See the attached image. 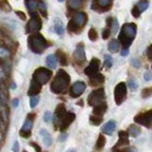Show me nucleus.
<instances>
[{
    "label": "nucleus",
    "mask_w": 152,
    "mask_h": 152,
    "mask_svg": "<svg viewBox=\"0 0 152 152\" xmlns=\"http://www.w3.org/2000/svg\"><path fill=\"white\" fill-rule=\"evenodd\" d=\"M70 82L69 73L64 69H59L50 84V90L55 94H63L66 91Z\"/></svg>",
    "instance_id": "1"
},
{
    "label": "nucleus",
    "mask_w": 152,
    "mask_h": 152,
    "mask_svg": "<svg viewBox=\"0 0 152 152\" xmlns=\"http://www.w3.org/2000/svg\"><path fill=\"white\" fill-rule=\"evenodd\" d=\"M137 33V26L135 23H126L123 25L120 33H119V42L121 43L123 48L128 49L133 40L135 39Z\"/></svg>",
    "instance_id": "2"
},
{
    "label": "nucleus",
    "mask_w": 152,
    "mask_h": 152,
    "mask_svg": "<svg viewBox=\"0 0 152 152\" xmlns=\"http://www.w3.org/2000/svg\"><path fill=\"white\" fill-rule=\"evenodd\" d=\"M28 47L33 53L41 54L49 47V44L44 36L36 32L28 37Z\"/></svg>",
    "instance_id": "3"
},
{
    "label": "nucleus",
    "mask_w": 152,
    "mask_h": 152,
    "mask_svg": "<svg viewBox=\"0 0 152 152\" xmlns=\"http://www.w3.org/2000/svg\"><path fill=\"white\" fill-rule=\"evenodd\" d=\"M88 21V15L84 12H76L68 24V30L73 33H79Z\"/></svg>",
    "instance_id": "4"
},
{
    "label": "nucleus",
    "mask_w": 152,
    "mask_h": 152,
    "mask_svg": "<svg viewBox=\"0 0 152 152\" xmlns=\"http://www.w3.org/2000/svg\"><path fill=\"white\" fill-rule=\"evenodd\" d=\"M51 76H52V71L50 69L46 68H38L33 72L31 81L39 84L40 86H43L49 82Z\"/></svg>",
    "instance_id": "5"
},
{
    "label": "nucleus",
    "mask_w": 152,
    "mask_h": 152,
    "mask_svg": "<svg viewBox=\"0 0 152 152\" xmlns=\"http://www.w3.org/2000/svg\"><path fill=\"white\" fill-rule=\"evenodd\" d=\"M42 28V20L36 12L31 14V18L26 26V32L32 34L38 32Z\"/></svg>",
    "instance_id": "6"
},
{
    "label": "nucleus",
    "mask_w": 152,
    "mask_h": 152,
    "mask_svg": "<svg viewBox=\"0 0 152 152\" xmlns=\"http://www.w3.org/2000/svg\"><path fill=\"white\" fill-rule=\"evenodd\" d=\"M106 100V93L103 88H100L93 90L88 97V104L90 107H95L104 102Z\"/></svg>",
    "instance_id": "7"
},
{
    "label": "nucleus",
    "mask_w": 152,
    "mask_h": 152,
    "mask_svg": "<svg viewBox=\"0 0 152 152\" xmlns=\"http://www.w3.org/2000/svg\"><path fill=\"white\" fill-rule=\"evenodd\" d=\"M127 96V88L126 83L120 82L116 85L114 88V101H115L117 106H120L126 101Z\"/></svg>",
    "instance_id": "8"
},
{
    "label": "nucleus",
    "mask_w": 152,
    "mask_h": 152,
    "mask_svg": "<svg viewBox=\"0 0 152 152\" xmlns=\"http://www.w3.org/2000/svg\"><path fill=\"white\" fill-rule=\"evenodd\" d=\"M134 122L146 128H152V108L149 110L141 112L134 117Z\"/></svg>",
    "instance_id": "9"
},
{
    "label": "nucleus",
    "mask_w": 152,
    "mask_h": 152,
    "mask_svg": "<svg viewBox=\"0 0 152 152\" xmlns=\"http://www.w3.org/2000/svg\"><path fill=\"white\" fill-rule=\"evenodd\" d=\"M113 0H93L91 9L97 12H104L112 8Z\"/></svg>",
    "instance_id": "10"
},
{
    "label": "nucleus",
    "mask_w": 152,
    "mask_h": 152,
    "mask_svg": "<svg viewBox=\"0 0 152 152\" xmlns=\"http://www.w3.org/2000/svg\"><path fill=\"white\" fill-rule=\"evenodd\" d=\"M75 114L72 113V112H69L66 111V113L65 114V115L62 117L58 122V126H59V129L61 131H64L66 130V128H68L70 125L71 123H72L74 120H75Z\"/></svg>",
    "instance_id": "11"
},
{
    "label": "nucleus",
    "mask_w": 152,
    "mask_h": 152,
    "mask_svg": "<svg viewBox=\"0 0 152 152\" xmlns=\"http://www.w3.org/2000/svg\"><path fill=\"white\" fill-rule=\"evenodd\" d=\"M100 65H101V62L97 58H92L91 61L89 62V65L85 69V74L88 76V77H92V76L96 75L99 73V69H100Z\"/></svg>",
    "instance_id": "12"
},
{
    "label": "nucleus",
    "mask_w": 152,
    "mask_h": 152,
    "mask_svg": "<svg viewBox=\"0 0 152 152\" xmlns=\"http://www.w3.org/2000/svg\"><path fill=\"white\" fill-rule=\"evenodd\" d=\"M35 115L34 114H28L25 123H24V125L21 128L20 132H19V134L20 136H22L23 138H28V136L31 135V129L32 127V122H33V119H34Z\"/></svg>",
    "instance_id": "13"
},
{
    "label": "nucleus",
    "mask_w": 152,
    "mask_h": 152,
    "mask_svg": "<svg viewBox=\"0 0 152 152\" xmlns=\"http://www.w3.org/2000/svg\"><path fill=\"white\" fill-rule=\"evenodd\" d=\"M85 90H86V84L82 82V81H77V82H75L71 86V88L69 89L70 96L73 98H77L85 92Z\"/></svg>",
    "instance_id": "14"
},
{
    "label": "nucleus",
    "mask_w": 152,
    "mask_h": 152,
    "mask_svg": "<svg viewBox=\"0 0 152 152\" xmlns=\"http://www.w3.org/2000/svg\"><path fill=\"white\" fill-rule=\"evenodd\" d=\"M73 59L75 61L76 64L82 65L85 63L86 61V52H85V48L82 43H80L79 45H77L76 49L73 52Z\"/></svg>",
    "instance_id": "15"
},
{
    "label": "nucleus",
    "mask_w": 152,
    "mask_h": 152,
    "mask_svg": "<svg viewBox=\"0 0 152 152\" xmlns=\"http://www.w3.org/2000/svg\"><path fill=\"white\" fill-rule=\"evenodd\" d=\"M128 133L127 131H120L119 132V140L117 142V144L115 147L119 146H124V145H129V141H128Z\"/></svg>",
    "instance_id": "16"
},
{
    "label": "nucleus",
    "mask_w": 152,
    "mask_h": 152,
    "mask_svg": "<svg viewBox=\"0 0 152 152\" xmlns=\"http://www.w3.org/2000/svg\"><path fill=\"white\" fill-rule=\"evenodd\" d=\"M115 127H116V122L113 120H110L103 126L102 131H103V133H104V134H107V135H111L114 129H115Z\"/></svg>",
    "instance_id": "17"
},
{
    "label": "nucleus",
    "mask_w": 152,
    "mask_h": 152,
    "mask_svg": "<svg viewBox=\"0 0 152 152\" xmlns=\"http://www.w3.org/2000/svg\"><path fill=\"white\" fill-rule=\"evenodd\" d=\"M93 115H96V116H101L103 117V115L104 113H106L107 111V104L106 102H104L102 104H97V106H95L93 107Z\"/></svg>",
    "instance_id": "18"
},
{
    "label": "nucleus",
    "mask_w": 152,
    "mask_h": 152,
    "mask_svg": "<svg viewBox=\"0 0 152 152\" xmlns=\"http://www.w3.org/2000/svg\"><path fill=\"white\" fill-rule=\"evenodd\" d=\"M41 88H42V86L31 81L30 88H28V96H35V95H37L41 91Z\"/></svg>",
    "instance_id": "19"
},
{
    "label": "nucleus",
    "mask_w": 152,
    "mask_h": 152,
    "mask_svg": "<svg viewBox=\"0 0 152 152\" xmlns=\"http://www.w3.org/2000/svg\"><path fill=\"white\" fill-rule=\"evenodd\" d=\"M89 82L91 86H98L101 85L104 82V75L101 73H97L96 75L92 76V77H89Z\"/></svg>",
    "instance_id": "20"
},
{
    "label": "nucleus",
    "mask_w": 152,
    "mask_h": 152,
    "mask_svg": "<svg viewBox=\"0 0 152 152\" xmlns=\"http://www.w3.org/2000/svg\"><path fill=\"white\" fill-rule=\"evenodd\" d=\"M66 113V109L65 104H59L58 106L56 107V109H55V118H56V120L59 121Z\"/></svg>",
    "instance_id": "21"
},
{
    "label": "nucleus",
    "mask_w": 152,
    "mask_h": 152,
    "mask_svg": "<svg viewBox=\"0 0 152 152\" xmlns=\"http://www.w3.org/2000/svg\"><path fill=\"white\" fill-rule=\"evenodd\" d=\"M40 135L43 139V142H44V144L47 145V146H50L52 142V139H51V136L49 132H48L46 129H41L40 130Z\"/></svg>",
    "instance_id": "22"
},
{
    "label": "nucleus",
    "mask_w": 152,
    "mask_h": 152,
    "mask_svg": "<svg viewBox=\"0 0 152 152\" xmlns=\"http://www.w3.org/2000/svg\"><path fill=\"white\" fill-rule=\"evenodd\" d=\"M141 128L136 126V125H130L129 126H128V129H127V133L128 135H130L131 137H138L140 134H141Z\"/></svg>",
    "instance_id": "23"
},
{
    "label": "nucleus",
    "mask_w": 152,
    "mask_h": 152,
    "mask_svg": "<svg viewBox=\"0 0 152 152\" xmlns=\"http://www.w3.org/2000/svg\"><path fill=\"white\" fill-rule=\"evenodd\" d=\"M25 4H26L28 12L31 14L35 12L36 8H37V1L36 0H25Z\"/></svg>",
    "instance_id": "24"
},
{
    "label": "nucleus",
    "mask_w": 152,
    "mask_h": 152,
    "mask_svg": "<svg viewBox=\"0 0 152 152\" xmlns=\"http://www.w3.org/2000/svg\"><path fill=\"white\" fill-rule=\"evenodd\" d=\"M82 6V0H68V8L70 11H76Z\"/></svg>",
    "instance_id": "25"
},
{
    "label": "nucleus",
    "mask_w": 152,
    "mask_h": 152,
    "mask_svg": "<svg viewBox=\"0 0 152 152\" xmlns=\"http://www.w3.org/2000/svg\"><path fill=\"white\" fill-rule=\"evenodd\" d=\"M106 142H107V140H106V138H104V136L103 134H100L96 142V145H95L96 150L101 151L104 147V145H106Z\"/></svg>",
    "instance_id": "26"
},
{
    "label": "nucleus",
    "mask_w": 152,
    "mask_h": 152,
    "mask_svg": "<svg viewBox=\"0 0 152 152\" xmlns=\"http://www.w3.org/2000/svg\"><path fill=\"white\" fill-rule=\"evenodd\" d=\"M54 30L55 32L57 33L58 35H63L64 34V31H65V27H64V24L62 22L60 19H57L55 21L54 24Z\"/></svg>",
    "instance_id": "27"
},
{
    "label": "nucleus",
    "mask_w": 152,
    "mask_h": 152,
    "mask_svg": "<svg viewBox=\"0 0 152 152\" xmlns=\"http://www.w3.org/2000/svg\"><path fill=\"white\" fill-rule=\"evenodd\" d=\"M137 7V9L139 10V12L142 13L144 12L145 11H146L147 8L149 6V1L148 0H140L139 2L137 3V5H135Z\"/></svg>",
    "instance_id": "28"
},
{
    "label": "nucleus",
    "mask_w": 152,
    "mask_h": 152,
    "mask_svg": "<svg viewBox=\"0 0 152 152\" xmlns=\"http://www.w3.org/2000/svg\"><path fill=\"white\" fill-rule=\"evenodd\" d=\"M56 56L57 58H58L60 64L62 66H66V64H68V58H66V54L65 53L64 51L62 50H57L56 52Z\"/></svg>",
    "instance_id": "29"
},
{
    "label": "nucleus",
    "mask_w": 152,
    "mask_h": 152,
    "mask_svg": "<svg viewBox=\"0 0 152 152\" xmlns=\"http://www.w3.org/2000/svg\"><path fill=\"white\" fill-rule=\"evenodd\" d=\"M119 46H120L119 45V41L116 39H112L108 44V50L112 52V53H115V52L119 50Z\"/></svg>",
    "instance_id": "30"
},
{
    "label": "nucleus",
    "mask_w": 152,
    "mask_h": 152,
    "mask_svg": "<svg viewBox=\"0 0 152 152\" xmlns=\"http://www.w3.org/2000/svg\"><path fill=\"white\" fill-rule=\"evenodd\" d=\"M37 9L39 10V12H41V14L44 17L48 16V12H47L46 4L43 2L42 0H38V1H37Z\"/></svg>",
    "instance_id": "31"
},
{
    "label": "nucleus",
    "mask_w": 152,
    "mask_h": 152,
    "mask_svg": "<svg viewBox=\"0 0 152 152\" xmlns=\"http://www.w3.org/2000/svg\"><path fill=\"white\" fill-rule=\"evenodd\" d=\"M46 62H47V65H48L49 68L54 69L56 66V57H55V55H53V54L48 55Z\"/></svg>",
    "instance_id": "32"
},
{
    "label": "nucleus",
    "mask_w": 152,
    "mask_h": 152,
    "mask_svg": "<svg viewBox=\"0 0 152 152\" xmlns=\"http://www.w3.org/2000/svg\"><path fill=\"white\" fill-rule=\"evenodd\" d=\"M109 28H110V32L112 34H115L119 30V24L116 18H112V20L110 22V25H109Z\"/></svg>",
    "instance_id": "33"
},
{
    "label": "nucleus",
    "mask_w": 152,
    "mask_h": 152,
    "mask_svg": "<svg viewBox=\"0 0 152 152\" xmlns=\"http://www.w3.org/2000/svg\"><path fill=\"white\" fill-rule=\"evenodd\" d=\"M89 121L90 123L94 126H99L100 124L103 122V117L101 116H96V115H91L89 117Z\"/></svg>",
    "instance_id": "34"
},
{
    "label": "nucleus",
    "mask_w": 152,
    "mask_h": 152,
    "mask_svg": "<svg viewBox=\"0 0 152 152\" xmlns=\"http://www.w3.org/2000/svg\"><path fill=\"white\" fill-rule=\"evenodd\" d=\"M88 38H89V40L92 42L96 41L98 39V32L94 28H91L88 31Z\"/></svg>",
    "instance_id": "35"
},
{
    "label": "nucleus",
    "mask_w": 152,
    "mask_h": 152,
    "mask_svg": "<svg viewBox=\"0 0 152 152\" xmlns=\"http://www.w3.org/2000/svg\"><path fill=\"white\" fill-rule=\"evenodd\" d=\"M0 10H3V11H6V12H10V11H12V8L6 0H0Z\"/></svg>",
    "instance_id": "36"
},
{
    "label": "nucleus",
    "mask_w": 152,
    "mask_h": 152,
    "mask_svg": "<svg viewBox=\"0 0 152 152\" xmlns=\"http://www.w3.org/2000/svg\"><path fill=\"white\" fill-rule=\"evenodd\" d=\"M152 95V87L150 88H145L142 90V97L145 99V98H148Z\"/></svg>",
    "instance_id": "37"
},
{
    "label": "nucleus",
    "mask_w": 152,
    "mask_h": 152,
    "mask_svg": "<svg viewBox=\"0 0 152 152\" xmlns=\"http://www.w3.org/2000/svg\"><path fill=\"white\" fill-rule=\"evenodd\" d=\"M104 66H106L107 69H110L111 66H112V64H113V62H112V57L110 55H104Z\"/></svg>",
    "instance_id": "38"
},
{
    "label": "nucleus",
    "mask_w": 152,
    "mask_h": 152,
    "mask_svg": "<svg viewBox=\"0 0 152 152\" xmlns=\"http://www.w3.org/2000/svg\"><path fill=\"white\" fill-rule=\"evenodd\" d=\"M39 100H40V98L38 97V96H31V101H30V104H31V108H34L37 104H38V103H39Z\"/></svg>",
    "instance_id": "39"
},
{
    "label": "nucleus",
    "mask_w": 152,
    "mask_h": 152,
    "mask_svg": "<svg viewBox=\"0 0 152 152\" xmlns=\"http://www.w3.org/2000/svg\"><path fill=\"white\" fill-rule=\"evenodd\" d=\"M127 85H128V87H129V88L132 89V90H135L138 88V84L136 83V81L134 79H129V80H128Z\"/></svg>",
    "instance_id": "40"
},
{
    "label": "nucleus",
    "mask_w": 152,
    "mask_h": 152,
    "mask_svg": "<svg viewBox=\"0 0 152 152\" xmlns=\"http://www.w3.org/2000/svg\"><path fill=\"white\" fill-rule=\"evenodd\" d=\"M130 63H131L133 68H135V69H139L141 66V61L139 59H137V58H133Z\"/></svg>",
    "instance_id": "41"
},
{
    "label": "nucleus",
    "mask_w": 152,
    "mask_h": 152,
    "mask_svg": "<svg viewBox=\"0 0 152 152\" xmlns=\"http://www.w3.org/2000/svg\"><path fill=\"white\" fill-rule=\"evenodd\" d=\"M131 13H132V16H133V17H135V18H139V17L141 16V12H139V10L137 9L136 6L133 7L132 11H131Z\"/></svg>",
    "instance_id": "42"
},
{
    "label": "nucleus",
    "mask_w": 152,
    "mask_h": 152,
    "mask_svg": "<svg viewBox=\"0 0 152 152\" xmlns=\"http://www.w3.org/2000/svg\"><path fill=\"white\" fill-rule=\"evenodd\" d=\"M146 56L148 60H152V44L146 49Z\"/></svg>",
    "instance_id": "43"
},
{
    "label": "nucleus",
    "mask_w": 152,
    "mask_h": 152,
    "mask_svg": "<svg viewBox=\"0 0 152 152\" xmlns=\"http://www.w3.org/2000/svg\"><path fill=\"white\" fill-rule=\"evenodd\" d=\"M43 119H44V121L46 123H49L50 120H51V113L50 111H47L45 114H44V117H43Z\"/></svg>",
    "instance_id": "44"
},
{
    "label": "nucleus",
    "mask_w": 152,
    "mask_h": 152,
    "mask_svg": "<svg viewBox=\"0 0 152 152\" xmlns=\"http://www.w3.org/2000/svg\"><path fill=\"white\" fill-rule=\"evenodd\" d=\"M112 152H130L127 148H119V147H114Z\"/></svg>",
    "instance_id": "45"
},
{
    "label": "nucleus",
    "mask_w": 152,
    "mask_h": 152,
    "mask_svg": "<svg viewBox=\"0 0 152 152\" xmlns=\"http://www.w3.org/2000/svg\"><path fill=\"white\" fill-rule=\"evenodd\" d=\"M12 151L13 152H18L19 151V142L17 141L14 142V144L12 145Z\"/></svg>",
    "instance_id": "46"
},
{
    "label": "nucleus",
    "mask_w": 152,
    "mask_h": 152,
    "mask_svg": "<svg viewBox=\"0 0 152 152\" xmlns=\"http://www.w3.org/2000/svg\"><path fill=\"white\" fill-rule=\"evenodd\" d=\"M31 145L34 147V149H35V152H42V149H41V147L38 145L37 144H35V142H31Z\"/></svg>",
    "instance_id": "47"
},
{
    "label": "nucleus",
    "mask_w": 152,
    "mask_h": 152,
    "mask_svg": "<svg viewBox=\"0 0 152 152\" xmlns=\"http://www.w3.org/2000/svg\"><path fill=\"white\" fill-rule=\"evenodd\" d=\"M128 53H129V52H128V49H125V48H123L121 52H120L121 56H127Z\"/></svg>",
    "instance_id": "48"
},
{
    "label": "nucleus",
    "mask_w": 152,
    "mask_h": 152,
    "mask_svg": "<svg viewBox=\"0 0 152 152\" xmlns=\"http://www.w3.org/2000/svg\"><path fill=\"white\" fill-rule=\"evenodd\" d=\"M144 79L145 81H150V80H152V75L149 72H145L144 74Z\"/></svg>",
    "instance_id": "49"
},
{
    "label": "nucleus",
    "mask_w": 152,
    "mask_h": 152,
    "mask_svg": "<svg viewBox=\"0 0 152 152\" xmlns=\"http://www.w3.org/2000/svg\"><path fill=\"white\" fill-rule=\"evenodd\" d=\"M16 14L22 19V20H26V15H25V13H24L23 12H19L18 11V12H16Z\"/></svg>",
    "instance_id": "50"
},
{
    "label": "nucleus",
    "mask_w": 152,
    "mask_h": 152,
    "mask_svg": "<svg viewBox=\"0 0 152 152\" xmlns=\"http://www.w3.org/2000/svg\"><path fill=\"white\" fill-rule=\"evenodd\" d=\"M18 104H19V100L18 99H13V101H12V106H13V107H18Z\"/></svg>",
    "instance_id": "51"
},
{
    "label": "nucleus",
    "mask_w": 152,
    "mask_h": 152,
    "mask_svg": "<svg viewBox=\"0 0 152 152\" xmlns=\"http://www.w3.org/2000/svg\"><path fill=\"white\" fill-rule=\"evenodd\" d=\"M66 135H61V136L59 137V141H60V142L65 141V140H66Z\"/></svg>",
    "instance_id": "52"
},
{
    "label": "nucleus",
    "mask_w": 152,
    "mask_h": 152,
    "mask_svg": "<svg viewBox=\"0 0 152 152\" xmlns=\"http://www.w3.org/2000/svg\"><path fill=\"white\" fill-rule=\"evenodd\" d=\"M58 1H59V2H64L65 0H58Z\"/></svg>",
    "instance_id": "53"
},
{
    "label": "nucleus",
    "mask_w": 152,
    "mask_h": 152,
    "mask_svg": "<svg viewBox=\"0 0 152 152\" xmlns=\"http://www.w3.org/2000/svg\"><path fill=\"white\" fill-rule=\"evenodd\" d=\"M69 152H75V151H74V150H69Z\"/></svg>",
    "instance_id": "54"
},
{
    "label": "nucleus",
    "mask_w": 152,
    "mask_h": 152,
    "mask_svg": "<svg viewBox=\"0 0 152 152\" xmlns=\"http://www.w3.org/2000/svg\"><path fill=\"white\" fill-rule=\"evenodd\" d=\"M1 98H2V97H1V94H0V100H1Z\"/></svg>",
    "instance_id": "55"
},
{
    "label": "nucleus",
    "mask_w": 152,
    "mask_h": 152,
    "mask_svg": "<svg viewBox=\"0 0 152 152\" xmlns=\"http://www.w3.org/2000/svg\"><path fill=\"white\" fill-rule=\"evenodd\" d=\"M23 152H27V151L26 150H23Z\"/></svg>",
    "instance_id": "56"
},
{
    "label": "nucleus",
    "mask_w": 152,
    "mask_h": 152,
    "mask_svg": "<svg viewBox=\"0 0 152 152\" xmlns=\"http://www.w3.org/2000/svg\"><path fill=\"white\" fill-rule=\"evenodd\" d=\"M151 69H152V65H151Z\"/></svg>",
    "instance_id": "57"
}]
</instances>
